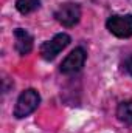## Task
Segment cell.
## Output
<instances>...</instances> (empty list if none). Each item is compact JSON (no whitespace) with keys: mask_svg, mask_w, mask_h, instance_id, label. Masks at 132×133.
Returning a JSON list of instances; mask_svg holds the SVG:
<instances>
[{"mask_svg":"<svg viewBox=\"0 0 132 133\" xmlns=\"http://www.w3.org/2000/svg\"><path fill=\"white\" fill-rule=\"evenodd\" d=\"M86 59H87L86 50L81 48V46H78V48H75L65 59L62 61V64L59 65V71L62 74H67V76L68 74H75V73H78L84 66Z\"/></svg>","mask_w":132,"mask_h":133,"instance_id":"obj_5","label":"cell"},{"mask_svg":"<svg viewBox=\"0 0 132 133\" xmlns=\"http://www.w3.org/2000/svg\"><path fill=\"white\" fill-rule=\"evenodd\" d=\"M106 28L118 39L132 37V14H113L107 19Z\"/></svg>","mask_w":132,"mask_h":133,"instance_id":"obj_2","label":"cell"},{"mask_svg":"<svg viewBox=\"0 0 132 133\" xmlns=\"http://www.w3.org/2000/svg\"><path fill=\"white\" fill-rule=\"evenodd\" d=\"M126 68H128V71L131 73V76H132V56L128 59V62H126Z\"/></svg>","mask_w":132,"mask_h":133,"instance_id":"obj_9","label":"cell"},{"mask_svg":"<svg viewBox=\"0 0 132 133\" xmlns=\"http://www.w3.org/2000/svg\"><path fill=\"white\" fill-rule=\"evenodd\" d=\"M40 0H16V8L20 14H30L39 9Z\"/></svg>","mask_w":132,"mask_h":133,"instance_id":"obj_8","label":"cell"},{"mask_svg":"<svg viewBox=\"0 0 132 133\" xmlns=\"http://www.w3.org/2000/svg\"><path fill=\"white\" fill-rule=\"evenodd\" d=\"M13 34H14V40H16V43H14L16 51L20 56L30 54L31 50H33V42H34L33 36L28 33L27 30H23V28H16Z\"/></svg>","mask_w":132,"mask_h":133,"instance_id":"obj_6","label":"cell"},{"mask_svg":"<svg viewBox=\"0 0 132 133\" xmlns=\"http://www.w3.org/2000/svg\"><path fill=\"white\" fill-rule=\"evenodd\" d=\"M71 42L70 36L65 33L56 34L51 40H47L40 45V56L45 61H53L65 46H68V43Z\"/></svg>","mask_w":132,"mask_h":133,"instance_id":"obj_4","label":"cell"},{"mask_svg":"<svg viewBox=\"0 0 132 133\" xmlns=\"http://www.w3.org/2000/svg\"><path fill=\"white\" fill-rule=\"evenodd\" d=\"M55 17L56 20L65 26V28H71L75 26L79 20H81V6L78 3H73V2H67L62 3L56 12H55Z\"/></svg>","mask_w":132,"mask_h":133,"instance_id":"obj_3","label":"cell"},{"mask_svg":"<svg viewBox=\"0 0 132 133\" xmlns=\"http://www.w3.org/2000/svg\"><path fill=\"white\" fill-rule=\"evenodd\" d=\"M117 118L123 122L132 125V101H123L117 107Z\"/></svg>","mask_w":132,"mask_h":133,"instance_id":"obj_7","label":"cell"},{"mask_svg":"<svg viewBox=\"0 0 132 133\" xmlns=\"http://www.w3.org/2000/svg\"><path fill=\"white\" fill-rule=\"evenodd\" d=\"M40 104V95L34 90V88H28L25 91L20 93V96L17 98V102L14 105L13 115L17 119H23L27 116H30L34 110L39 107Z\"/></svg>","mask_w":132,"mask_h":133,"instance_id":"obj_1","label":"cell"}]
</instances>
